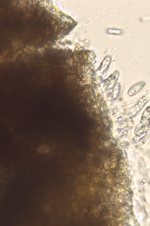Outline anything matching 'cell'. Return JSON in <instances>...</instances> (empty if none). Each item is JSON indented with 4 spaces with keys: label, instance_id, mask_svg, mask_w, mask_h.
<instances>
[{
    "label": "cell",
    "instance_id": "6da1fadb",
    "mask_svg": "<svg viewBox=\"0 0 150 226\" xmlns=\"http://www.w3.org/2000/svg\"><path fill=\"white\" fill-rule=\"evenodd\" d=\"M145 84L144 82H141L134 85L130 88L128 91V94L130 96L136 94L143 88Z\"/></svg>",
    "mask_w": 150,
    "mask_h": 226
}]
</instances>
